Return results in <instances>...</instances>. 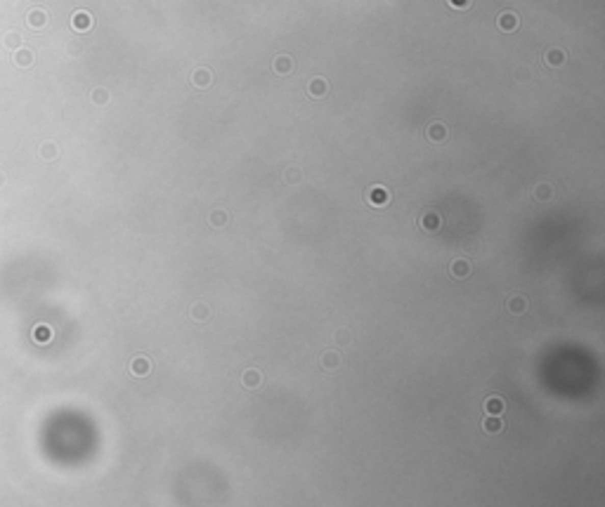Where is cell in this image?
Instances as JSON below:
<instances>
[{
  "instance_id": "8fae6325",
  "label": "cell",
  "mask_w": 605,
  "mask_h": 507,
  "mask_svg": "<svg viewBox=\"0 0 605 507\" xmlns=\"http://www.w3.org/2000/svg\"><path fill=\"white\" fill-rule=\"evenodd\" d=\"M428 137L433 142H442L444 137H447V128H444L442 123H435V125H430L428 128Z\"/></svg>"
},
{
  "instance_id": "3957f363",
  "label": "cell",
  "mask_w": 605,
  "mask_h": 507,
  "mask_svg": "<svg viewBox=\"0 0 605 507\" xmlns=\"http://www.w3.org/2000/svg\"><path fill=\"white\" fill-rule=\"evenodd\" d=\"M449 274L456 278H468L470 276V264L466 262V260H454V262L449 264Z\"/></svg>"
},
{
  "instance_id": "6da1fadb",
  "label": "cell",
  "mask_w": 605,
  "mask_h": 507,
  "mask_svg": "<svg viewBox=\"0 0 605 507\" xmlns=\"http://www.w3.org/2000/svg\"><path fill=\"white\" fill-rule=\"evenodd\" d=\"M319 363H322V368H324L326 373H336L340 368V363H343V356H340V352H322V356H319Z\"/></svg>"
},
{
  "instance_id": "277c9868",
  "label": "cell",
  "mask_w": 605,
  "mask_h": 507,
  "mask_svg": "<svg viewBox=\"0 0 605 507\" xmlns=\"http://www.w3.org/2000/svg\"><path fill=\"white\" fill-rule=\"evenodd\" d=\"M241 382H244V387H246V389H258V387L262 385V375H260V371H255V368L246 371L244 375H241Z\"/></svg>"
},
{
  "instance_id": "4fadbf2b",
  "label": "cell",
  "mask_w": 605,
  "mask_h": 507,
  "mask_svg": "<svg viewBox=\"0 0 605 507\" xmlns=\"http://www.w3.org/2000/svg\"><path fill=\"white\" fill-rule=\"evenodd\" d=\"M553 196V189L548 184H539L537 189H534V199L537 201H548Z\"/></svg>"
},
{
  "instance_id": "ffe728a7",
  "label": "cell",
  "mask_w": 605,
  "mask_h": 507,
  "mask_svg": "<svg viewBox=\"0 0 605 507\" xmlns=\"http://www.w3.org/2000/svg\"><path fill=\"white\" fill-rule=\"evenodd\" d=\"M449 5L452 7H466L468 5V0H449Z\"/></svg>"
},
{
  "instance_id": "8992f818",
  "label": "cell",
  "mask_w": 605,
  "mask_h": 507,
  "mask_svg": "<svg viewBox=\"0 0 605 507\" xmlns=\"http://www.w3.org/2000/svg\"><path fill=\"white\" fill-rule=\"evenodd\" d=\"M189 316H192L194 321H208L211 319V307L208 304H203V302H196V304L189 307Z\"/></svg>"
},
{
  "instance_id": "d6986e66",
  "label": "cell",
  "mask_w": 605,
  "mask_h": 507,
  "mask_svg": "<svg viewBox=\"0 0 605 507\" xmlns=\"http://www.w3.org/2000/svg\"><path fill=\"white\" fill-rule=\"evenodd\" d=\"M336 340L340 342V345H348V342L352 340V335H350V330L348 328H340L338 333H336Z\"/></svg>"
},
{
  "instance_id": "52a82bcc",
  "label": "cell",
  "mask_w": 605,
  "mask_h": 507,
  "mask_svg": "<svg viewBox=\"0 0 605 507\" xmlns=\"http://www.w3.org/2000/svg\"><path fill=\"white\" fill-rule=\"evenodd\" d=\"M504 408H506V404H504V399L501 397H489L487 401H485V411H487V415H501Z\"/></svg>"
},
{
  "instance_id": "5b68a950",
  "label": "cell",
  "mask_w": 605,
  "mask_h": 507,
  "mask_svg": "<svg viewBox=\"0 0 605 507\" xmlns=\"http://www.w3.org/2000/svg\"><path fill=\"white\" fill-rule=\"evenodd\" d=\"M440 224H442V222H440V215H437V212L426 210L421 215V227L426 231H437V229H440Z\"/></svg>"
},
{
  "instance_id": "7a4b0ae2",
  "label": "cell",
  "mask_w": 605,
  "mask_h": 507,
  "mask_svg": "<svg viewBox=\"0 0 605 507\" xmlns=\"http://www.w3.org/2000/svg\"><path fill=\"white\" fill-rule=\"evenodd\" d=\"M506 309L511 312V314L520 316V314H525L527 309H530V302H527L525 295H511L506 300Z\"/></svg>"
},
{
  "instance_id": "e0dca14e",
  "label": "cell",
  "mask_w": 605,
  "mask_h": 507,
  "mask_svg": "<svg viewBox=\"0 0 605 507\" xmlns=\"http://www.w3.org/2000/svg\"><path fill=\"white\" fill-rule=\"evenodd\" d=\"M546 62H548V64H551V66H558V64H563V52H560V50H553L551 54H548V52H546Z\"/></svg>"
},
{
  "instance_id": "2e32d148",
  "label": "cell",
  "mask_w": 605,
  "mask_h": 507,
  "mask_svg": "<svg viewBox=\"0 0 605 507\" xmlns=\"http://www.w3.org/2000/svg\"><path fill=\"white\" fill-rule=\"evenodd\" d=\"M274 69L279 71V73H288V71L293 69V62L288 57H277V64H274Z\"/></svg>"
},
{
  "instance_id": "7c38bea8",
  "label": "cell",
  "mask_w": 605,
  "mask_h": 507,
  "mask_svg": "<svg viewBox=\"0 0 605 507\" xmlns=\"http://www.w3.org/2000/svg\"><path fill=\"white\" fill-rule=\"evenodd\" d=\"M326 92V80L324 78H314L312 83H310V95L312 97H322Z\"/></svg>"
},
{
  "instance_id": "5bb4252c",
  "label": "cell",
  "mask_w": 605,
  "mask_h": 507,
  "mask_svg": "<svg viewBox=\"0 0 605 507\" xmlns=\"http://www.w3.org/2000/svg\"><path fill=\"white\" fill-rule=\"evenodd\" d=\"M211 83V73L206 69H196L194 71V85H199V88H203V85Z\"/></svg>"
},
{
  "instance_id": "ba28073f",
  "label": "cell",
  "mask_w": 605,
  "mask_h": 507,
  "mask_svg": "<svg viewBox=\"0 0 605 507\" xmlns=\"http://www.w3.org/2000/svg\"><path fill=\"white\" fill-rule=\"evenodd\" d=\"M369 203L371 206H385V203H388V191H385L383 186H374L369 191Z\"/></svg>"
},
{
  "instance_id": "ac0fdd59",
  "label": "cell",
  "mask_w": 605,
  "mask_h": 507,
  "mask_svg": "<svg viewBox=\"0 0 605 507\" xmlns=\"http://www.w3.org/2000/svg\"><path fill=\"white\" fill-rule=\"evenodd\" d=\"M211 222H213L215 227H222V224H225V222H227V215H225V212H222V210H215L213 215H211Z\"/></svg>"
},
{
  "instance_id": "9a60e30c",
  "label": "cell",
  "mask_w": 605,
  "mask_h": 507,
  "mask_svg": "<svg viewBox=\"0 0 605 507\" xmlns=\"http://www.w3.org/2000/svg\"><path fill=\"white\" fill-rule=\"evenodd\" d=\"M151 368V363L147 359H135V363H133V373L135 375H147Z\"/></svg>"
},
{
  "instance_id": "30bf717a",
  "label": "cell",
  "mask_w": 605,
  "mask_h": 507,
  "mask_svg": "<svg viewBox=\"0 0 605 507\" xmlns=\"http://www.w3.org/2000/svg\"><path fill=\"white\" fill-rule=\"evenodd\" d=\"M482 427H485V432H487V434H499V432L504 430V425H501L499 415H487V417H485V422H482Z\"/></svg>"
},
{
  "instance_id": "9c48e42d",
  "label": "cell",
  "mask_w": 605,
  "mask_h": 507,
  "mask_svg": "<svg viewBox=\"0 0 605 507\" xmlns=\"http://www.w3.org/2000/svg\"><path fill=\"white\" fill-rule=\"evenodd\" d=\"M499 29L501 31H515L518 29V17L513 12H506L499 17Z\"/></svg>"
}]
</instances>
